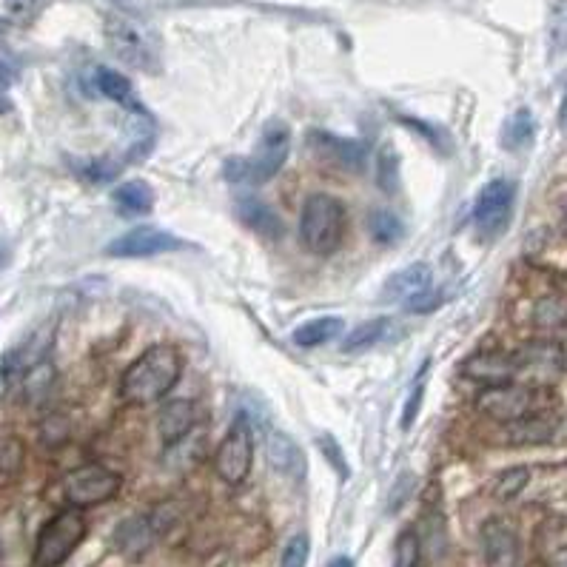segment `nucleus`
Masks as SVG:
<instances>
[{
    "label": "nucleus",
    "mask_w": 567,
    "mask_h": 567,
    "mask_svg": "<svg viewBox=\"0 0 567 567\" xmlns=\"http://www.w3.org/2000/svg\"><path fill=\"white\" fill-rule=\"evenodd\" d=\"M183 374V357L177 351V345L171 342H154L152 348H146L137 360L126 368V374L120 379V402L134 405V408H146L154 405L163 397H169V391L180 382Z\"/></svg>",
    "instance_id": "obj_1"
},
{
    "label": "nucleus",
    "mask_w": 567,
    "mask_h": 567,
    "mask_svg": "<svg viewBox=\"0 0 567 567\" xmlns=\"http://www.w3.org/2000/svg\"><path fill=\"white\" fill-rule=\"evenodd\" d=\"M291 152V132L283 123H271L260 140V152L251 157H228L223 177L234 186H260L283 169Z\"/></svg>",
    "instance_id": "obj_2"
},
{
    "label": "nucleus",
    "mask_w": 567,
    "mask_h": 567,
    "mask_svg": "<svg viewBox=\"0 0 567 567\" xmlns=\"http://www.w3.org/2000/svg\"><path fill=\"white\" fill-rule=\"evenodd\" d=\"M345 206L331 194H311L300 217V240L311 254L328 257L345 240Z\"/></svg>",
    "instance_id": "obj_3"
},
{
    "label": "nucleus",
    "mask_w": 567,
    "mask_h": 567,
    "mask_svg": "<svg viewBox=\"0 0 567 567\" xmlns=\"http://www.w3.org/2000/svg\"><path fill=\"white\" fill-rule=\"evenodd\" d=\"M86 539V519L77 508L55 513L38 533L35 567H60Z\"/></svg>",
    "instance_id": "obj_4"
},
{
    "label": "nucleus",
    "mask_w": 567,
    "mask_h": 567,
    "mask_svg": "<svg viewBox=\"0 0 567 567\" xmlns=\"http://www.w3.org/2000/svg\"><path fill=\"white\" fill-rule=\"evenodd\" d=\"M548 405V397L542 388L533 385H522V382H511V385H493L485 388L476 397V411L491 416L496 422H516L530 414H542Z\"/></svg>",
    "instance_id": "obj_5"
},
{
    "label": "nucleus",
    "mask_w": 567,
    "mask_h": 567,
    "mask_svg": "<svg viewBox=\"0 0 567 567\" xmlns=\"http://www.w3.org/2000/svg\"><path fill=\"white\" fill-rule=\"evenodd\" d=\"M251 462H254V436H251V425L246 422V416H237L234 425L228 428V434L223 436V442L214 451V473L231 485H243L251 473Z\"/></svg>",
    "instance_id": "obj_6"
},
{
    "label": "nucleus",
    "mask_w": 567,
    "mask_h": 567,
    "mask_svg": "<svg viewBox=\"0 0 567 567\" xmlns=\"http://www.w3.org/2000/svg\"><path fill=\"white\" fill-rule=\"evenodd\" d=\"M123 479L114 471H109L106 465L100 462H89V465H80L72 473H66L63 479V496L72 508H95L114 499L120 493Z\"/></svg>",
    "instance_id": "obj_7"
},
{
    "label": "nucleus",
    "mask_w": 567,
    "mask_h": 567,
    "mask_svg": "<svg viewBox=\"0 0 567 567\" xmlns=\"http://www.w3.org/2000/svg\"><path fill=\"white\" fill-rule=\"evenodd\" d=\"M103 32H106V40H109V49L123 63H129L134 69H143V72H154V66H157V46H154L152 35L137 20L112 15V18L106 20Z\"/></svg>",
    "instance_id": "obj_8"
},
{
    "label": "nucleus",
    "mask_w": 567,
    "mask_h": 567,
    "mask_svg": "<svg viewBox=\"0 0 567 567\" xmlns=\"http://www.w3.org/2000/svg\"><path fill=\"white\" fill-rule=\"evenodd\" d=\"M186 248V240H180L174 231L157 226L129 228L106 246L109 257H123V260H137V257H157V254H171Z\"/></svg>",
    "instance_id": "obj_9"
},
{
    "label": "nucleus",
    "mask_w": 567,
    "mask_h": 567,
    "mask_svg": "<svg viewBox=\"0 0 567 567\" xmlns=\"http://www.w3.org/2000/svg\"><path fill=\"white\" fill-rule=\"evenodd\" d=\"M513 203H516V183L513 180H491L476 197L473 223L485 237H496L511 223Z\"/></svg>",
    "instance_id": "obj_10"
},
{
    "label": "nucleus",
    "mask_w": 567,
    "mask_h": 567,
    "mask_svg": "<svg viewBox=\"0 0 567 567\" xmlns=\"http://www.w3.org/2000/svg\"><path fill=\"white\" fill-rule=\"evenodd\" d=\"M565 348L559 342L536 340L525 342L516 351V365H519V379H528V385L542 388L550 379H556L565 371Z\"/></svg>",
    "instance_id": "obj_11"
},
{
    "label": "nucleus",
    "mask_w": 567,
    "mask_h": 567,
    "mask_svg": "<svg viewBox=\"0 0 567 567\" xmlns=\"http://www.w3.org/2000/svg\"><path fill=\"white\" fill-rule=\"evenodd\" d=\"M462 377L473 379L485 388L519 382V365L513 351H479L462 362Z\"/></svg>",
    "instance_id": "obj_12"
},
{
    "label": "nucleus",
    "mask_w": 567,
    "mask_h": 567,
    "mask_svg": "<svg viewBox=\"0 0 567 567\" xmlns=\"http://www.w3.org/2000/svg\"><path fill=\"white\" fill-rule=\"evenodd\" d=\"M308 146L314 149V154L337 166L342 171H362L365 169V146L357 143V140H348V137H337L331 132H311L308 134Z\"/></svg>",
    "instance_id": "obj_13"
},
{
    "label": "nucleus",
    "mask_w": 567,
    "mask_h": 567,
    "mask_svg": "<svg viewBox=\"0 0 567 567\" xmlns=\"http://www.w3.org/2000/svg\"><path fill=\"white\" fill-rule=\"evenodd\" d=\"M482 556L488 567H513L519 559V539L511 522L505 519H488L482 525Z\"/></svg>",
    "instance_id": "obj_14"
},
{
    "label": "nucleus",
    "mask_w": 567,
    "mask_h": 567,
    "mask_svg": "<svg viewBox=\"0 0 567 567\" xmlns=\"http://www.w3.org/2000/svg\"><path fill=\"white\" fill-rule=\"evenodd\" d=\"M556 436V419H550L545 411L530 414L516 422H505L499 431V442L508 448H528V445H545Z\"/></svg>",
    "instance_id": "obj_15"
},
{
    "label": "nucleus",
    "mask_w": 567,
    "mask_h": 567,
    "mask_svg": "<svg viewBox=\"0 0 567 567\" xmlns=\"http://www.w3.org/2000/svg\"><path fill=\"white\" fill-rule=\"evenodd\" d=\"M157 539V525L152 516H132L114 530V545L126 559H140L152 550Z\"/></svg>",
    "instance_id": "obj_16"
},
{
    "label": "nucleus",
    "mask_w": 567,
    "mask_h": 567,
    "mask_svg": "<svg viewBox=\"0 0 567 567\" xmlns=\"http://www.w3.org/2000/svg\"><path fill=\"white\" fill-rule=\"evenodd\" d=\"M200 419V411L191 399H174L169 405H163L160 411V419H157V431H160V439L166 445H177L180 439H186V434L194 431Z\"/></svg>",
    "instance_id": "obj_17"
},
{
    "label": "nucleus",
    "mask_w": 567,
    "mask_h": 567,
    "mask_svg": "<svg viewBox=\"0 0 567 567\" xmlns=\"http://www.w3.org/2000/svg\"><path fill=\"white\" fill-rule=\"evenodd\" d=\"M265 454H268V462H271V468L277 473L291 476V479L303 476L305 471L303 451H300V445H297L288 434H283V431H274V428L265 431Z\"/></svg>",
    "instance_id": "obj_18"
},
{
    "label": "nucleus",
    "mask_w": 567,
    "mask_h": 567,
    "mask_svg": "<svg viewBox=\"0 0 567 567\" xmlns=\"http://www.w3.org/2000/svg\"><path fill=\"white\" fill-rule=\"evenodd\" d=\"M536 553L548 567H567V516H550L536 530Z\"/></svg>",
    "instance_id": "obj_19"
},
{
    "label": "nucleus",
    "mask_w": 567,
    "mask_h": 567,
    "mask_svg": "<svg viewBox=\"0 0 567 567\" xmlns=\"http://www.w3.org/2000/svg\"><path fill=\"white\" fill-rule=\"evenodd\" d=\"M431 283H434V271H431V265L425 263H414L408 265V268H402L397 271L388 283H385V297H394V300H414L419 294H425V291H431Z\"/></svg>",
    "instance_id": "obj_20"
},
{
    "label": "nucleus",
    "mask_w": 567,
    "mask_h": 567,
    "mask_svg": "<svg viewBox=\"0 0 567 567\" xmlns=\"http://www.w3.org/2000/svg\"><path fill=\"white\" fill-rule=\"evenodd\" d=\"M95 86L100 95L109 97V100L117 103V106H126V109H132V112H143V106H140V103H137V97H134L132 80H129L126 75L114 72V69H109V66H97Z\"/></svg>",
    "instance_id": "obj_21"
},
{
    "label": "nucleus",
    "mask_w": 567,
    "mask_h": 567,
    "mask_svg": "<svg viewBox=\"0 0 567 567\" xmlns=\"http://www.w3.org/2000/svg\"><path fill=\"white\" fill-rule=\"evenodd\" d=\"M114 206L120 208V214L134 217V214H149L154 208V191L149 183L143 180H132V183H123L117 186L112 194Z\"/></svg>",
    "instance_id": "obj_22"
},
{
    "label": "nucleus",
    "mask_w": 567,
    "mask_h": 567,
    "mask_svg": "<svg viewBox=\"0 0 567 567\" xmlns=\"http://www.w3.org/2000/svg\"><path fill=\"white\" fill-rule=\"evenodd\" d=\"M342 331H345V320L342 317H317V320L303 322L294 331V342L300 348H320L325 342L337 340Z\"/></svg>",
    "instance_id": "obj_23"
},
{
    "label": "nucleus",
    "mask_w": 567,
    "mask_h": 567,
    "mask_svg": "<svg viewBox=\"0 0 567 567\" xmlns=\"http://www.w3.org/2000/svg\"><path fill=\"white\" fill-rule=\"evenodd\" d=\"M237 214H240V220H243L248 228L260 231V234H265V237H280V231H283L280 217H277L271 208L265 206V203L254 200V197L240 200V203H237Z\"/></svg>",
    "instance_id": "obj_24"
},
{
    "label": "nucleus",
    "mask_w": 567,
    "mask_h": 567,
    "mask_svg": "<svg viewBox=\"0 0 567 567\" xmlns=\"http://www.w3.org/2000/svg\"><path fill=\"white\" fill-rule=\"evenodd\" d=\"M391 325H394V320H388V317L365 322V325L354 328V331L342 340V351H365V348H374V345H379V342L391 334Z\"/></svg>",
    "instance_id": "obj_25"
},
{
    "label": "nucleus",
    "mask_w": 567,
    "mask_h": 567,
    "mask_svg": "<svg viewBox=\"0 0 567 567\" xmlns=\"http://www.w3.org/2000/svg\"><path fill=\"white\" fill-rule=\"evenodd\" d=\"M26 462V448L18 436H0V482H12L18 479Z\"/></svg>",
    "instance_id": "obj_26"
},
{
    "label": "nucleus",
    "mask_w": 567,
    "mask_h": 567,
    "mask_svg": "<svg viewBox=\"0 0 567 567\" xmlns=\"http://www.w3.org/2000/svg\"><path fill=\"white\" fill-rule=\"evenodd\" d=\"M368 228H371L374 240L382 243V246L399 243V240H402V234H405L402 220H399L394 211H388V208H377V211H371V217H368Z\"/></svg>",
    "instance_id": "obj_27"
},
{
    "label": "nucleus",
    "mask_w": 567,
    "mask_h": 567,
    "mask_svg": "<svg viewBox=\"0 0 567 567\" xmlns=\"http://www.w3.org/2000/svg\"><path fill=\"white\" fill-rule=\"evenodd\" d=\"M536 132V123H533V114L528 109H519L513 114L511 120L505 123V132H502V143L508 149H522L525 143H530V137Z\"/></svg>",
    "instance_id": "obj_28"
},
{
    "label": "nucleus",
    "mask_w": 567,
    "mask_h": 567,
    "mask_svg": "<svg viewBox=\"0 0 567 567\" xmlns=\"http://www.w3.org/2000/svg\"><path fill=\"white\" fill-rule=\"evenodd\" d=\"M533 320L542 328H562L567 320V300L565 297H542L533 308Z\"/></svg>",
    "instance_id": "obj_29"
},
{
    "label": "nucleus",
    "mask_w": 567,
    "mask_h": 567,
    "mask_svg": "<svg viewBox=\"0 0 567 567\" xmlns=\"http://www.w3.org/2000/svg\"><path fill=\"white\" fill-rule=\"evenodd\" d=\"M528 479V468H511V471L499 473L496 482H493V496L499 502H511L513 496H519V493L528 488Z\"/></svg>",
    "instance_id": "obj_30"
},
{
    "label": "nucleus",
    "mask_w": 567,
    "mask_h": 567,
    "mask_svg": "<svg viewBox=\"0 0 567 567\" xmlns=\"http://www.w3.org/2000/svg\"><path fill=\"white\" fill-rule=\"evenodd\" d=\"M550 46H553V52H565L567 49V0H556V6H553Z\"/></svg>",
    "instance_id": "obj_31"
},
{
    "label": "nucleus",
    "mask_w": 567,
    "mask_h": 567,
    "mask_svg": "<svg viewBox=\"0 0 567 567\" xmlns=\"http://www.w3.org/2000/svg\"><path fill=\"white\" fill-rule=\"evenodd\" d=\"M397 562L394 567H419V536L414 530H405L397 539Z\"/></svg>",
    "instance_id": "obj_32"
},
{
    "label": "nucleus",
    "mask_w": 567,
    "mask_h": 567,
    "mask_svg": "<svg viewBox=\"0 0 567 567\" xmlns=\"http://www.w3.org/2000/svg\"><path fill=\"white\" fill-rule=\"evenodd\" d=\"M15 20H35L46 9L49 0H3Z\"/></svg>",
    "instance_id": "obj_33"
},
{
    "label": "nucleus",
    "mask_w": 567,
    "mask_h": 567,
    "mask_svg": "<svg viewBox=\"0 0 567 567\" xmlns=\"http://www.w3.org/2000/svg\"><path fill=\"white\" fill-rule=\"evenodd\" d=\"M414 394L408 397V405H405V414H402V428H411L414 425L416 414H419V405H422V397H425V368H422V374L416 379V385L411 388Z\"/></svg>",
    "instance_id": "obj_34"
},
{
    "label": "nucleus",
    "mask_w": 567,
    "mask_h": 567,
    "mask_svg": "<svg viewBox=\"0 0 567 567\" xmlns=\"http://www.w3.org/2000/svg\"><path fill=\"white\" fill-rule=\"evenodd\" d=\"M317 445H320L322 454L328 456V462L337 468V473H340V476H348V465H345V459H342L340 445H337L331 436H320V439H317Z\"/></svg>",
    "instance_id": "obj_35"
},
{
    "label": "nucleus",
    "mask_w": 567,
    "mask_h": 567,
    "mask_svg": "<svg viewBox=\"0 0 567 567\" xmlns=\"http://www.w3.org/2000/svg\"><path fill=\"white\" fill-rule=\"evenodd\" d=\"M117 171H120V166H117V163H109V160H89V163H86V177H89V180H97V183L112 180Z\"/></svg>",
    "instance_id": "obj_36"
},
{
    "label": "nucleus",
    "mask_w": 567,
    "mask_h": 567,
    "mask_svg": "<svg viewBox=\"0 0 567 567\" xmlns=\"http://www.w3.org/2000/svg\"><path fill=\"white\" fill-rule=\"evenodd\" d=\"M15 77H18V66H15V60L0 52V97L6 95V89L15 83Z\"/></svg>",
    "instance_id": "obj_37"
},
{
    "label": "nucleus",
    "mask_w": 567,
    "mask_h": 567,
    "mask_svg": "<svg viewBox=\"0 0 567 567\" xmlns=\"http://www.w3.org/2000/svg\"><path fill=\"white\" fill-rule=\"evenodd\" d=\"M405 305H408V311L425 314V311H431V308L439 305V294H434V291H425V294H419V297H414V300H408Z\"/></svg>",
    "instance_id": "obj_38"
},
{
    "label": "nucleus",
    "mask_w": 567,
    "mask_h": 567,
    "mask_svg": "<svg viewBox=\"0 0 567 567\" xmlns=\"http://www.w3.org/2000/svg\"><path fill=\"white\" fill-rule=\"evenodd\" d=\"M559 126H562V132H567V89L565 97H562V106H559Z\"/></svg>",
    "instance_id": "obj_39"
},
{
    "label": "nucleus",
    "mask_w": 567,
    "mask_h": 567,
    "mask_svg": "<svg viewBox=\"0 0 567 567\" xmlns=\"http://www.w3.org/2000/svg\"><path fill=\"white\" fill-rule=\"evenodd\" d=\"M6 265H9V246H6V243L0 240V271H3Z\"/></svg>",
    "instance_id": "obj_40"
},
{
    "label": "nucleus",
    "mask_w": 567,
    "mask_h": 567,
    "mask_svg": "<svg viewBox=\"0 0 567 567\" xmlns=\"http://www.w3.org/2000/svg\"><path fill=\"white\" fill-rule=\"evenodd\" d=\"M331 567H354V565H351V559H348V556H337V559L331 562Z\"/></svg>",
    "instance_id": "obj_41"
},
{
    "label": "nucleus",
    "mask_w": 567,
    "mask_h": 567,
    "mask_svg": "<svg viewBox=\"0 0 567 567\" xmlns=\"http://www.w3.org/2000/svg\"><path fill=\"white\" fill-rule=\"evenodd\" d=\"M559 331H562V334H565V337H567V320H565V325H562V328H559Z\"/></svg>",
    "instance_id": "obj_42"
},
{
    "label": "nucleus",
    "mask_w": 567,
    "mask_h": 567,
    "mask_svg": "<svg viewBox=\"0 0 567 567\" xmlns=\"http://www.w3.org/2000/svg\"><path fill=\"white\" fill-rule=\"evenodd\" d=\"M114 3H123V0H114Z\"/></svg>",
    "instance_id": "obj_43"
}]
</instances>
